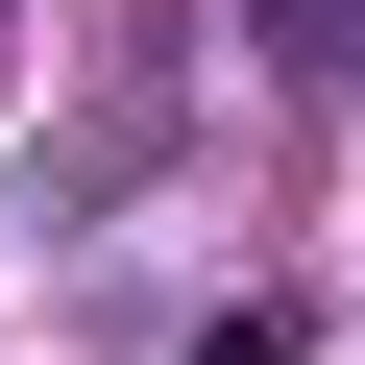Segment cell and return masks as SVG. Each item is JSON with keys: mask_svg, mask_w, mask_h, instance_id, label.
Here are the masks:
<instances>
[{"mask_svg": "<svg viewBox=\"0 0 365 365\" xmlns=\"http://www.w3.org/2000/svg\"><path fill=\"white\" fill-rule=\"evenodd\" d=\"M244 49L268 73H341V0H244Z\"/></svg>", "mask_w": 365, "mask_h": 365, "instance_id": "1", "label": "cell"}]
</instances>
